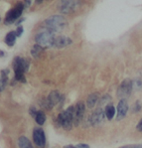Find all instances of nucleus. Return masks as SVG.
I'll return each mask as SVG.
<instances>
[{"instance_id": "obj_1", "label": "nucleus", "mask_w": 142, "mask_h": 148, "mask_svg": "<svg viewBox=\"0 0 142 148\" xmlns=\"http://www.w3.org/2000/svg\"><path fill=\"white\" fill-rule=\"evenodd\" d=\"M57 36L55 35L54 32L47 28H42L40 31L36 34L35 41L36 44L40 45L43 48H51L55 46V41H56Z\"/></svg>"}, {"instance_id": "obj_23", "label": "nucleus", "mask_w": 142, "mask_h": 148, "mask_svg": "<svg viewBox=\"0 0 142 148\" xmlns=\"http://www.w3.org/2000/svg\"><path fill=\"white\" fill-rule=\"evenodd\" d=\"M5 86H6V84L2 81L1 78H0V92H3L4 88H5Z\"/></svg>"}, {"instance_id": "obj_6", "label": "nucleus", "mask_w": 142, "mask_h": 148, "mask_svg": "<svg viewBox=\"0 0 142 148\" xmlns=\"http://www.w3.org/2000/svg\"><path fill=\"white\" fill-rule=\"evenodd\" d=\"M132 88H133V83H132L131 79H125L124 81L120 84L119 88H118L117 97L121 99H126V97H129L130 94H131Z\"/></svg>"}, {"instance_id": "obj_9", "label": "nucleus", "mask_w": 142, "mask_h": 148, "mask_svg": "<svg viewBox=\"0 0 142 148\" xmlns=\"http://www.w3.org/2000/svg\"><path fill=\"white\" fill-rule=\"evenodd\" d=\"M33 140L34 143L39 148H44L46 146V136L42 128H35L33 131Z\"/></svg>"}, {"instance_id": "obj_24", "label": "nucleus", "mask_w": 142, "mask_h": 148, "mask_svg": "<svg viewBox=\"0 0 142 148\" xmlns=\"http://www.w3.org/2000/svg\"><path fill=\"white\" fill-rule=\"evenodd\" d=\"M136 128L138 131H142V118L140 119V121L138 122V124L136 125Z\"/></svg>"}, {"instance_id": "obj_31", "label": "nucleus", "mask_w": 142, "mask_h": 148, "mask_svg": "<svg viewBox=\"0 0 142 148\" xmlns=\"http://www.w3.org/2000/svg\"><path fill=\"white\" fill-rule=\"evenodd\" d=\"M0 20H1V18H0Z\"/></svg>"}, {"instance_id": "obj_10", "label": "nucleus", "mask_w": 142, "mask_h": 148, "mask_svg": "<svg viewBox=\"0 0 142 148\" xmlns=\"http://www.w3.org/2000/svg\"><path fill=\"white\" fill-rule=\"evenodd\" d=\"M84 111H86V106L82 101H79L75 106V117H74V124L78 126L84 118Z\"/></svg>"}, {"instance_id": "obj_14", "label": "nucleus", "mask_w": 142, "mask_h": 148, "mask_svg": "<svg viewBox=\"0 0 142 148\" xmlns=\"http://www.w3.org/2000/svg\"><path fill=\"white\" fill-rule=\"evenodd\" d=\"M98 99H99V94H97V92L91 94L88 97V99H86V106H88V108H95L97 102L98 101Z\"/></svg>"}, {"instance_id": "obj_5", "label": "nucleus", "mask_w": 142, "mask_h": 148, "mask_svg": "<svg viewBox=\"0 0 142 148\" xmlns=\"http://www.w3.org/2000/svg\"><path fill=\"white\" fill-rule=\"evenodd\" d=\"M29 63L28 60L21 57H15L13 60V69H14V74H25L29 70Z\"/></svg>"}, {"instance_id": "obj_28", "label": "nucleus", "mask_w": 142, "mask_h": 148, "mask_svg": "<svg viewBox=\"0 0 142 148\" xmlns=\"http://www.w3.org/2000/svg\"><path fill=\"white\" fill-rule=\"evenodd\" d=\"M64 148H78L77 146H73V145H67V146H65Z\"/></svg>"}, {"instance_id": "obj_22", "label": "nucleus", "mask_w": 142, "mask_h": 148, "mask_svg": "<svg viewBox=\"0 0 142 148\" xmlns=\"http://www.w3.org/2000/svg\"><path fill=\"white\" fill-rule=\"evenodd\" d=\"M29 111H30V114L32 115V116H33V117H35L36 116V114H37V109H36L35 108H34V106H32V108H30V110H29Z\"/></svg>"}, {"instance_id": "obj_11", "label": "nucleus", "mask_w": 142, "mask_h": 148, "mask_svg": "<svg viewBox=\"0 0 142 148\" xmlns=\"http://www.w3.org/2000/svg\"><path fill=\"white\" fill-rule=\"evenodd\" d=\"M105 112H104V109L102 108H98L97 109H95L91 115V123L93 125H97L100 122L104 121Z\"/></svg>"}, {"instance_id": "obj_21", "label": "nucleus", "mask_w": 142, "mask_h": 148, "mask_svg": "<svg viewBox=\"0 0 142 148\" xmlns=\"http://www.w3.org/2000/svg\"><path fill=\"white\" fill-rule=\"evenodd\" d=\"M15 33H16V35H17V37H21L22 34L24 33V28H23L22 26H18L15 31Z\"/></svg>"}, {"instance_id": "obj_17", "label": "nucleus", "mask_w": 142, "mask_h": 148, "mask_svg": "<svg viewBox=\"0 0 142 148\" xmlns=\"http://www.w3.org/2000/svg\"><path fill=\"white\" fill-rule=\"evenodd\" d=\"M18 145H19V148H33L30 140L25 136H21L18 139Z\"/></svg>"}, {"instance_id": "obj_18", "label": "nucleus", "mask_w": 142, "mask_h": 148, "mask_svg": "<svg viewBox=\"0 0 142 148\" xmlns=\"http://www.w3.org/2000/svg\"><path fill=\"white\" fill-rule=\"evenodd\" d=\"M114 114H115V108L112 104H107L106 108H105V115H106L107 119L108 120H111L113 118Z\"/></svg>"}, {"instance_id": "obj_3", "label": "nucleus", "mask_w": 142, "mask_h": 148, "mask_svg": "<svg viewBox=\"0 0 142 148\" xmlns=\"http://www.w3.org/2000/svg\"><path fill=\"white\" fill-rule=\"evenodd\" d=\"M74 117H75V106H72L66 109L65 111L59 113L58 117H57V121L66 130H71L73 127V124H74Z\"/></svg>"}, {"instance_id": "obj_20", "label": "nucleus", "mask_w": 142, "mask_h": 148, "mask_svg": "<svg viewBox=\"0 0 142 148\" xmlns=\"http://www.w3.org/2000/svg\"><path fill=\"white\" fill-rule=\"evenodd\" d=\"M8 75H9V70L8 69L1 71V79L5 84H7V82H8Z\"/></svg>"}, {"instance_id": "obj_8", "label": "nucleus", "mask_w": 142, "mask_h": 148, "mask_svg": "<svg viewBox=\"0 0 142 148\" xmlns=\"http://www.w3.org/2000/svg\"><path fill=\"white\" fill-rule=\"evenodd\" d=\"M80 3L81 2L79 1H73V0H64V1L59 2V10H60L61 13H64V14H68V13H71L73 11H75V9L79 7Z\"/></svg>"}, {"instance_id": "obj_13", "label": "nucleus", "mask_w": 142, "mask_h": 148, "mask_svg": "<svg viewBox=\"0 0 142 148\" xmlns=\"http://www.w3.org/2000/svg\"><path fill=\"white\" fill-rule=\"evenodd\" d=\"M73 41L71 38L67 37V36H57L56 41H55V46L56 48H64L71 45Z\"/></svg>"}, {"instance_id": "obj_26", "label": "nucleus", "mask_w": 142, "mask_h": 148, "mask_svg": "<svg viewBox=\"0 0 142 148\" xmlns=\"http://www.w3.org/2000/svg\"><path fill=\"white\" fill-rule=\"evenodd\" d=\"M31 3H32V1H30V0H29V1H24V2H23V4H24V7L25 8H27L28 6H30Z\"/></svg>"}, {"instance_id": "obj_25", "label": "nucleus", "mask_w": 142, "mask_h": 148, "mask_svg": "<svg viewBox=\"0 0 142 148\" xmlns=\"http://www.w3.org/2000/svg\"><path fill=\"white\" fill-rule=\"evenodd\" d=\"M78 148H90L88 144H84V143H81V144H78L77 145Z\"/></svg>"}, {"instance_id": "obj_2", "label": "nucleus", "mask_w": 142, "mask_h": 148, "mask_svg": "<svg viewBox=\"0 0 142 148\" xmlns=\"http://www.w3.org/2000/svg\"><path fill=\"white\" fill-rule=\"evenodd\" d=\"M67 24V20L62 15H53L45 20V28L49 29L54 33L63 31Z\"/></svg>"}, {"instance_id": "obj_30", "label": "nucleus", "mask_w": 142, "mask_h": 148, "mask_svg": "<svg viewBox=\"0 0 142 148\" xmlns=\"http://www.w3.org/2000/svg\"><path fill=\"white\" fill-rule=\"evenodd\" d=\"M2 56H4V53L0 50V57H2Z\"/></svg>"}, {"instance_id": "obj_15", "label": "nucleus", "mask_w": 142, "mask_h": 148, "mask_svg": "<svg viewBox=\"0 0 142 148\" xmlns=\"http://www.w3.org/2000/svg\"><path fill=\"white\" fill-rule=\"evenodd\" d=\"M44 53V48L41 47L40 45L35 44L31 49V55L34 57L35 59H39Z\"/></svg>"}, {"instance_id": "obj_4", "label": "nucleus", "mask_w": 142, "mask_h": 148, "mask_svg": "<svg viewBox=\"0 0 142 148\" xmlns=\"http://www.w3.org/2000/svg\"><path fill=\"white\" fill-rule=\"evenodd\" d=\"M24 8L25 7H24L23 2H18L14 7H13L12 9H10V10L7 12V14H6V16H5V19H4L5 23L6 24H12V23H14V22H16V20H17L18 18L22 15Z\"/></svg>"}, {"instance_id": "obj_29", "label": "nucleus", "mask_w": 142, "mask_h": 148, "mask_svg": "<svg viewBox=\"0 0 142 148\" xmlns=\"http://www.w3.org/2000/svg\"><path fill=\"white\" fill-rule=\"evenodd\" d=\"M24 18H21V20H19V21H18V22H16V24H20V23H21V22H23V21H24Z\"/></svg>"}, {"instance_id": "obj_19", "label": "nucleus", "mask_w": 142, "mask_h": 148, "mask_svg": "<svg viewBox=\"0 0 142 148\" xmlns=\"http://www.w3.org/2000/svg\"><path fill=\"white\" fill-rule=\"evenodd\" d=\"M35 120L39 125H43L46 121V114L42 110H38L35 116Z\"/></svg>"}, {"instance_id": "obj_12", "label": "nucleus", "mask_w": 142, "mask_h": 148, "mask_svg": "<svg viewBox=\"0 0 142 148\" xmlns=\"http://www.w3.org/2000/svg\"><path fill=\"white\" fill-rule=\"evenodd\" d=\"M128 111V103L125 99H120L117 104V119L119 120L126 115Z\"/></svg>"}, {"instance_id": "obj_32", "label": "nucleus", "mask_w": 142, "mask_h": 148, "mask_svg": "<svg viewBox=\"0 0 142 148\" xmlns=\"http://www.w3.org/2000/svg\"><path fill=\"white\" fill-rule=\"evenodd\" d=\"M125 148H127V147H125Z\"/></svg>"}, {"instance_id": "obj_27", "label": "nucleus", "mask_w": 142, "mask_h": 148, "mask_svg": "<svg viewBox=\"0 0 142 148\" xmlns=\"http://www.w3.org/2000/svg\"><path fill=\"white\" fill-rule=\"evenodd\" d=\"M127 148H142V144H138V145H132V146H127Z\"/></svg>"}, {"instance_id": "obj_7", "label": "nucleus", "mask_w": 142, "mask_h": 148, "mask_svg": "<svg viewBox=\"0 0 142 148\" xmlns=\"http://www.w3.org/2000/svg\"><path fill=\"white\" fill-rule=\"evenodd\" d=\"M61 97H62V95L60 94L59 90H53V92H51L49 94L47 99H45L43 106L47 109H51L61 101Z\"/></svg>"}, {"instance_id": "obj_16", "label": "nucleus", "mask_w": 142, "mask_h": 148, "mask_svg": "<svg viewBox=\"0 0 142 148\" xmlns=\"http://www.w3.org/2000/svg\"><path fill=\"white\" fill-rule=\"evenodd\" d=\"M16 38H17V35H16L15 31H11L6 35L5 37V43L6 45L9 47H12L14 46L15 42H16Z\"/></svg>"}]
</instances>
